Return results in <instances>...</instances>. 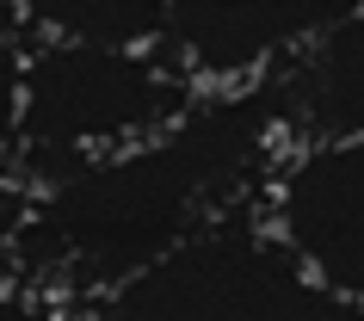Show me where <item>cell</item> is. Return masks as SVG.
<instances>
[{"label":"cell","instance_id":"1","mask_svg":"<svg viewBox=\"0 0 364 321\" xmlns=\"http://www.w3.org/2000/svg\"><path fill=\"white\" fill-rule=\"evenodd\" d=\"M290 149L272 80L204 87L161 136L25 186L13 228V278L93 302L186 247L198 228L266 198Z\"/></svg>","mask_w":364,"mask_h":321},{"label":"cell","instance_id":"2","mask_svg":"<svg viewBox=\"0 0 364 321\" xmlns=\"http://www.w3.org/2000/svg\"><path fill=\"white\" fill-rule=\"evenodd\" d=\"M87 321H364V302L303 265L259 204H241L87 302Z\"/></svg>","mask_w":364,"mask_h":321},{"label":"cell","instance_id":"3","mask_svg":"<svg viewBox=\"0 0 364 321\" xmlns=\"http://www.w3.org/2000/svg\"><path fill=\"white\" fill-rule=\"evenodd\" d=\"M204 93L167 50L38 38L25 68V161L19 186H43L99 154L149 142Z\"/></svg>","mask_w":364,"mask_h":321},{"label":"cell","instance_id":"4","mask_svg":"<svg viewBox=\"0 0 364 321\" xmlns=\"http://www.w3.org/2000/svg\"><path fill=\"white\" fill-rule=\"evenodd\" d=\"M259 210L303 265L364 302V136L290 142Z\"/></svg>","mask_w":364,"mask_h":321},{"label":"cell","instance_id":"5","mask_svg":"<svg viewBox=\"0 0 364 321\" xmlns=\"http://www.w3.org/2000/svg\"><path fill=\"white\" fill-rule=\"evenodd\" d=\"M358 6L364 0H173L167 56L198 87H253Z\"/></svg>","mask_w":364,"mask_h":321},{"label":"cell","instance_id":"6","mask_svg":"<svg viewBox=\"0 0 364 321\" xmlns=\"http://www.w3.org/2000/svg\"><path fill=\"white\" fill-rule=\"evenodd\" d=\"M272 93L290 142L364 136V6L346 13L333 31H321L309 50H296L272 75Z\"/></svg>","mask_w":364,"mask_h":321},{"label":"cell","instance_id":"7","mask_svg":"<svg viewBox=\"0 0 364 321\" xmlns=\"http://www.w3.org/2000/svg\"><path fill=\"white\" fill-rule=\"evenodd\" d=\"M25 38L62 43H124V50H167L173 0H6Z\"/></svg>","mask_w":364,"mask_h":321},{"label":"cell","instance_id":"8","mask_svg":"<svg viewBox=\"0 0 364 321\" xmlns=\"http://www.w3.org/2000/svg\"><path fill=\"white\" fill-rule=\"evenodd\" d=\"M25 68H31V43L19 25H0V186H19L25 161Z\"/></svg>","mask_w":364,"mask_h":321},{"label":"cell","instance_id":"9","mask_svg":"<svg viewBox=\"0 0 364 321\" xmlns=\"http://www.w3.org/2000/svg\"><path fill=\"white\" fill-rule=\"evenodd\" d=\"M0 321H87V302L50 297L38 284H6L0 290Z\"/></svg>","mask_w":364,"mask_h":321},{"label":"cell","instance_id":"10","mask_svg":"<svg viewBox=\"0 0 364 321\" xmlns=\"http://www.w3.org/2000/svg\"><path fill=\"white\" fill-rule=\"evenodd\" d=\"M13 228H19V191L0 186V278H13Z\"/></svg>","mask_w":364,"mask_h":321}]
</instances>
